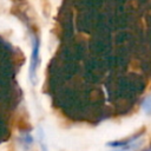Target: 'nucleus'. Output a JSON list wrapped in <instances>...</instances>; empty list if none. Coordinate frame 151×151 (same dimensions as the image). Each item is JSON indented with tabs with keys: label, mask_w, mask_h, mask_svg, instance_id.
Segmentation results:
<instances>
[{
	"label": "nucleus",
	"mask_w": 151,
	"mask_h": 151,
	"mask_svg": "<svg viewBox=\"0 0 151 151\" xmlns=\"http://www.w3.org/2000/svg\"><path fill=\"white\" fill-rule=\"evenodd\" d=\"M39 63V40H33V51L31 55V64H29V77L32 79V83H35V74Z\"/></svg>",
	"instance_id": "nucleus-1"
},
{
	"label": "nucleus",
	"mask_w": 151,
	"mask_h": 151,
	"mask_svg": "<svg viewBox=\"0 0 151 151\" xmlns=\"http://www.w3.org/2000/svg\"><path fill=\"white\" fill-rule=\"evenodd\" d=\"M139 137H133L129 140H124V142H111L107 143V146L112 149V151H130L131 149L136 147V140Z\"/></svg>",
	"instance_id": "nucleus-2"
},
{
	"label": "nucleus",
	"mask_w": 151,
	"mask_h": 151,
	"mask_svg": "<svg viewBox=\"0 0 151 151\" xmlns=\"http://www.w3.org/2000/svg\"><path fill=\"white\" fill-rule=\"evenodd\" d=\"M142 109L143 111L147 114V116H151V96H147L143 103H142Z\"/></svg>",
	"instance_id": "nucleus-3"
},
{
	"label": "nucleus",
	"mask_w": 151,
	"mask_h": 151,
	"mask_svg": "<svg viewBox=\"0 0 151 151\" xmlns=\"http://www.w3.org/2000/svg\"><path fill=\"white\" fill-rule=\"evenodd\" d=\"M147 151H151V149H149V150H147Z\"/></svg>",
	"instance_id": "nucleus-4"
}]
</instances>
